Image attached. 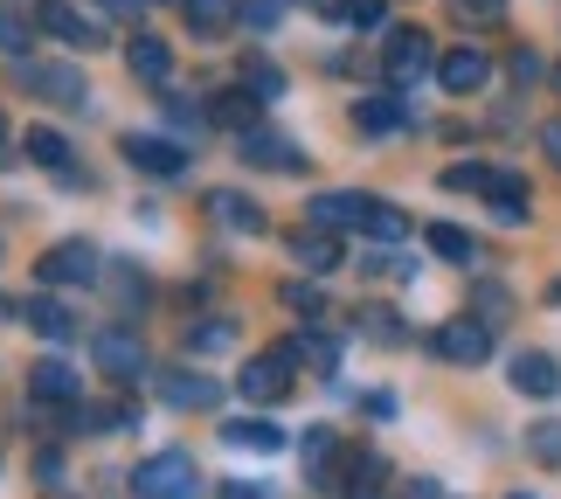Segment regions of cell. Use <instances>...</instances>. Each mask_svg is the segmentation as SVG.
<instances>
[{
	"label": "cell",
	"mask_w": 561,
	"mask_h": 499,
	"mask_svg": "<svg viewBox=\"0 0 561 499\" xmlns=\"http://www.w3.org/2000/svg\"><path fill=\"white\" fill-rule=\"evenodd\" d=\"M208 472L194 465V451H153L133 472V499H202Z\"/></svg>",
	"instance_id": "obj_1"
},
{
	"label": "cell",
	"mask_w": 561,
	"mask_h": 499,
	"mask_svg": "<svg viewBox=\"0 0 561 499\" xmlns=\"http://www.w3.org/2000/svg\"><path fill=\"white\" fill-rule=\"evenodd\" d=\"M291 367H298V340H285V347H264V354H256L243 375H236V396L243 402H285L291 396Z\"/></svg>",
	"instance_id": "obj_2"
},
{
	"label": "cell",
	"mask_w": 561,
	"mask_h": 499,
	"mask_svg": "<svg viewBox=\"0 0 561 499\" xmlns=\"http://www.w3.org/2000/svg\"><path fill=\"white\" fill-rule=\"evenodd\" d=\"M91 361L112 375L118 388H133V382H146L153 375V361H146V347H139V333H125V327H104V333H91Z\"/></svg>",
	"instance_id": "obj_3"
},
{
	"label": "cell",
	"mask_w": 561,
	"mask_h": 499,
	"mask_svg": "<svg viewBox=\"0 0 561 499\" xmlns=\"http://www.w3.org/2000/svg\"><path fill=\"white\" fill-rule=\"evenodd\" d=\"M430 70H437V56H430V35H423V29H396V35H388V49H381V77L396 83V91H416Z\"/></svg>",
	"instance_id": "obj_4"
},
{
	"label": "cell",
	"mask_w": 561,
	"mask_h": 499,
	"mask_svg": "<svg viewBox=\"0 0 561 499\" xmlns=\"http://www.w3.org/2000/svg\"><path fill=\"white\" fill-rule=\"evenodd\" d=\"M35 29L49 42H62V49H104V21L77 14L70 0H35Z\"/></svg>",
	"instance_id": "obj_5"
},
{
	"label": "cell",
	"mask_w": 561,
	"mask_h": 499,
	"mask_svg": "<svg viewBox=\"0 0 561 499\" xmlns=\"http://www.w3.org/2000/svg\"><path fill=\"white\" fill-rule=\"evenodd\" d=\"M430 354H437V361H450V367H479L485 354H492V327H485V319H444V327L437 333H430Z\"/></svg>",
	"instance_id": "obj_6"
},
{
	"label": "cell",
	"mask_w": 561,
	"mask_h": 499,
	"mask_svg": "<svg viewBox=\"0 0 561 499\" xmlns=\"http://www.w3.org/2000/svg\"><path fill=\"white\" fill-rule=\"evenodd\" d=\"M28 402H42V409H70V402H83V375L62 354H42L35 367H28Z\"/></svg>",
	"instance_id": "obj_7"
},
{
	"label": "cell",
	"mask_w": 561,
	"mask_h": 499,
	"mask_svg": "<svg viewBox=\"0 0 561 499\" xmlns=\"http://www.w3.org/2000/svg\"><path fill=\"white\" fill-rule=\"evenodd\" d=\"M42 285H91L98 277V243H83V236H62V243L35 264Z\"/></svg>",
	"instance_id": "obj_8"
},
{
	"label": "cell",
	"mask_w": 561,
	"mask_h": 499,
	"mask_svg": "<svg viewBox=\"0 0 561 499\" xmlns=\"http://www.w3.org/2000/svg\"><path fill=\"white\" fill-rule=\"evenodd\" d=\"M125 160H133L139 173H153V181H181V173L194 167V154H187V146L160 139V133H133V139H125Z\"/></svg>",
	"instance_id": "obj_9"
},
{
	"label": "cell",
	"mask_w": 561,
	"mask_h": 499,
	"mask_svg": "<svg viewBox=\"0 0 561 499\" xmlns=\"http://www.w3.org/2000/svg\"><path fill=\"white\" fill-rule=\"evenodd\" d=\"M21 83L49 104H70V112H83V98H91V83H83L70 63H21Z\"/></svg>",
	"instance_id": "obj_10"
},
{
	"label": "cell",
	"mask_w": 561,
	"mask_h": 499,
	"mask_svg": "<svg viewBox=\"0 0 561 499\" xmlns=\"http://www.w3.org/2000/svg\"><path fill=\"white\" fill-rule=\"evenodd\" d=\"M312 215V223L319 229H360V236H368V223H375V194H319V202L306 208Z\"/></svg>",
	"instance_id": "obj_11"
},
{
	"label": "cell",
	"mask_w": 561,
	"mask_h": 499,
	"mask_svg": "<svg viewBox=\"0 0 561 499\" xmlns=\"http://www.w3.org/2000/svg\"><path fill=\"white\" fill-rule=\"evenodd\" d=\"M485 77H492V56L485 49H450V56H437V83H444L450 98L485 91Z\"/></svg>",
	"instance_id": "obj_12"
},
{
	"label": "cell",
	"mask_w": 561,
	"mask_h": 499,
	"mask_svg": "<svg viewBox=\"0 0 561 499\" xmlns=\"http://www.w3.org/2000/svg\"><path fill=\"white\" fill-rule=\"evenodd\" d=\"M409 125V104L402 91H375V98H354V133H368V139H388V133H402Z\"/></svg>",
	"instance_id": "obj_13"
},
{
	"label": "cell",
	"mask_w": 561,
	"mask_h": 499,
	"mask_svg": "<svg viewBox=\"0 0 561 499\" xmlns=\"http://www.w3.org/2000/svg\"><path fill=\"white\" fill-rule=\"evenodd\" d=\"M160 388H167V402H174V409H215V402H222V382L202 375V367H167Z\"/></svg>",
	"instance_id": "obj_14"
},
{
	"label": "cell",
	"mask_w": 561,
	"mask_h": 499,
	"mask_svg": "<svg viewBox=\"0 0 561 499\" xmlns=\"http://www.w3.org/2000/svg\"><path fill=\"white\" fill-rule=\"evenodd\" d=\"M236 154H243L250 167H271V173H306V154H291V139H285V133H256V125H250Z\"/></svg>",
	"instance_id": "obj_15"
},
{
	"label": "cell",
	"mask_w": 561,
	"mask_h": 499,
	"mask_svg": "<svg viewBox=\"0 0 561 499\" xmlns=\"http://www.w3.org/2000/svg\"><path fill=\"white\" fill-rule=\"evenodd\" d=\"M208 223H222L229 236H264V208H256L250 194H236V188H215L208 194Z\"/></svg>",
	"instance_id": "obj_16"
},
{
	"label": "cell",
	"mask_w": 561,
	"mask_h": 499,
	"mask_svg": "<svg viewBox=\"0 0 561 499\" xmlns=\"http://www.w3.org/2000/svg\"><path fill=\"white\" fill-rule=\"evenodd\" d=\"M333 492H340V499H381V492H388V458H381V451H354Z\"/></svg>",
	"instance_id": "obj_17"
},
{
	"label": "cell",
	"mask_w": 561,
	"mask_h": 499,
	"mask_svg": "<svg viewBox=\"0 0 561 499\" xmlns=\"http://www.w3.org/2000/svg\"><path fill=\"white\" fill-rule=\"evenodd\" d=\"M181 21H187L202 42H222L236 21H243V0H181Z\"/></svg>",
	"instance_id": "obj_18"
},
{
	"label": "cell",
	"mask_w": 561,
	"mask_h": 499,
	"mask_svg": "<svg viewBox=\"0 0 561 499\" xmlns=\"http://www.w3.org/2000/svg\"><path fill=\"white\" fill-rule=\"evenodd\" d=\"M506 382L520 388V396H554V388H561V361H554V354H541V347H534V354H513Z\"/></svg>",
	"instance_id": "obj_19"
},
{
	"label": "cell",
	"mask_w": 561,
	"mask_h": 499,
	"mask_svg": "<svg viewBox=\"0 0 561 499\" xmlns=\"http://www.w3.org/2000/svg\"><path fill=\"white\" fill-rule=\"evenodd\" d=\"M125 70H133L139 83H167L174 77V49H167L160 35H133L125 42Z\"/></svg>",
	"instance_id": "obj_20"
},
{
	"label": "cell",
	"mask_w": 561,
	"mask_h": 499,
	"mask_svg": "<svg viewBox=\"0 0 561 499\" xmlns=\"http://www.w3.org/2000/svg\"><path fill=\"white\" fill-rule=\"evenodd\" d=\"M21 313H28V327H35L42 340H56V347L83 333V319H77L70 306H62V298H28V306H21Z\"/></svg>",
	"instance_id": "obj_21"
},
{
	"label": "cell",
	"mask_w": 561,
	"mask_h": 499,
	"mask_svg": "<svg viewBox=\"0 0 561 499\" xmlns=\"http://www.w3.org/2000/svg\"><path fill=\"white\" fill-rule=\"evenodd\" d=\"M256 112H264V91H250V83H243V91H215L208 98V118L215 125H236V133H250Z\"/></svg>",
	"instance_id": "obj_22"
},
{
	"label": "cell",
	"mask_w": 561,
	"mask_h": 499,
	"mask_svg": "<svg viewBox=\"0 0 561 499\" xmlns=\"http://www.w3.org/2000/svg\"><path fill=\"white\" fill-rule=\"evenodd\" d=\"M291 257H298V264H306L312 277H327V271L340 264V236L312 223V229H298V236H291Z\"/></svg>",
	"instance_id": "obj_23"
},
{
	"label": "cell",
	"mask_w": 561,
	"mask_h": 499,
	"mask_svg": "<svg viewBox=\"0 0 561 499\" xmlns=\"http://www.w3.org/2000/svg\"><path fill=\"white\" fill-rule=\"evenodd\" d=\"M222 444H229V451H256V458H271V451H285V430L243 417V423H222Z\"/></svg>",
	"instance_id": "obj_24"
},
{
	"label": "cell",
	"mask_w": 561,
	"mask_h": 499,
	"mask_svg": "<svg viewBox=\"0 0 561 499\" xmlns=\"http://www.w3.org/2000/svg\"><path fill=\"white\" fill-rule=\"evenodd\" d=\"M298 465H306V479H333V465H340V438L327 423H312L306 430V444H298Z\"/></svg>",
	"instance_id": "obj_25"
},
{
	"label": "cell",
	"mask_w": 561,
	"mask_h": 499,
	"mask_svg": "<svg viewBox=\"0 0 561 499\" xmlns=\"http://www.w3.org/2000/svg\"><path fill=\"white\" fill-rule=\"evenodd\" d=\"M21 154H28L35 167H49V173H70V139H62L56 125H28V139H21Z\"/></svg>",
	"instance_id": "obj_26"
},
{
	"label": "cell",
	"mask_w": 561,
	"mask_h": 499,
	"mask_svg": "<svg viewBox=\"0 0 561 499\" xmlns=\"http://www.w3.org/2000/svg\"><path fill=\"white\" fill-rule=\"evenodd\" d=\"M133 423V409L125 402H77L70 409V430H91V438H104V430H125Z\"/></svg>",
	"instance_id": "obj_27"
},
{
	"label": "cell",
	"mask_w": 561,
	"mask_h": 499,
	"mask_svg": "<svg viewBox=\"0 0 561 499\" xmlns=\"http://www.w3.org/2000/svg\"><path fill=\"white\" fill-rule=\"evenodd\" d=\"M423 243L437 250L444 264H471V257H479V243H471V236H465L458 223H430V229H423Z\"/></svg>",
	"instance_id": "obj_28"
},
{
	"label": "cell",
	"mask_w": 561,
	"mask_h": 499,
	"mask_svg": "<svg viewBox=\"0 0 561 499\" xmlns=\"http://www.w3.org/2000/svg\"><path fill=\"white\" fill-rule=\"evenodd\" d=\"M236 340V319H202V327H187V354H222Z\"/></svg>",
	"instance_id": "obj_29"
},
{
	"label": "cell",
	"mask_w": 561,
	"mask_h": 499,
	"mask_svg": "<svg viewBox=\"0 0 561 499\" xmlns=\"http://www.w3.org/2000/svg\"><path fill=\"white\" fill-rule=\"evenodd\" d=\"M492 173H500V167L465 160V167H444V188H450V194H492Z\"/></svg>",
	"instance_id": "obj_30"
},
{
	"label": "cell",
	"mask_w": 561,
	"mask_h": 499,
	"mask_svg": "<svg viewBox=\"0 0 561 499\" xmlns=\"http://www.w3.org/2000/svg\"><path fill=\"white\" fill-rule=\"evenodd\" d=\"M298 361H312L319 375H333V367H340V340H327V333H306V340H298Z\"/></svg>",
	"instance_id": "obj_31"
},
{
	"label": "cell",
	"mask_w": 561,
	"mask_h": 499,
	"mask_svg": "<svg viewBox=\"0 0 561 499\" xmlns=\"http://www.w3.org/2000/svg\"><path fill=\"white\" fill-rule=\"evenodd\" d=\"M450 14L471 29H492V21H506V0H450Z\"/></svg>",
	"instance_id": "obj_32"
},
{
	"label": "cell",
	"mask_w": 561,
	"mask_h": 499,
	"mask_svg": "<svg viewBox=\"0 0 561 499\" xmlns=\"http://www.w3.org/2000/svg\"><path fill=\"white\" fill-rule=\"evenodd\" d=\"M527 451H534L541 465H561V423H534V430H527Z\"/></svg>",
	"instance_id": "obj_33"
},
{
	"label": "cell",
	"mask_w": 561,
	"mask_h": 499,
	"mask_svg": "<svg viewBox=\"0 0 561 499\" xmlns=\"http://www.w3.org/2000/svg\"><path fill=\"white\" fill-rule=\"evenodd\" d=\"M243 83H250V91H264V98H277V91H285L277 63H264V56H250V63H243Z\"/></svg>",
	"instance_id": "obj_34"
},
{
	"label": "cell",
	"mask_w": 561,
	"mask_h": 499,
	"mask_svg": "<svg viewBox=\"0 0 561 499\" xmlns=\"http://www.w3.org/2000/svg\"><path fill=\"white\" fill-rule=\"evenodd\" d=\"M506 306H513V298H506L500 285H479V298H471V313H479L485 327H500V319H506Z\"/></svg>",
	"instance_id": "obj_35"
},
{
	"label": "cell",
	"mask_w": 561,
	"mask_h": 499,
	"mask_svg": "<svg viewBox=\"0 0 561 499\" xmlns=\"http://www.w3.org/2000/svg\"><path fill=\"white\" fill-rule=\"evenodd\" d=\"M277 298H285L291 313H306V319H319V313H327V306H319V292H312V285H285Z\"/></svg>",
	"instance_id": "obj_36"
},
{
	"label": "cell",
	"mask_w": 561,
	"mask_h": 499,
	"mask_svg": "<svg viewBox=\"0 0 561 499\" xmlns=\"http://www.w3.org/2000/svg\"><path fill=\"white\" fill-rule=\"evenodd\" d=\"M381 14H388V0H347V21H354V29H381Z\"/></svg>",
	"instance_id": "obj_37"
},
{
	"label": "cell",
	"mask_w": 561,
	"mask_h": 499,
	"mask_svg": "<svg viewBox=\"0 0 561 499\" xmlns=\"http://www.w3.org/2000/svg\"><path fill=\"white\" fill-rule=\"evenodd\" d=\"M243 21L250 29H277V0H243Z\"/></svg>",
	"instance_id": "obj_38"
},
{
	"label": "cell",
	"mask_w": 561,
	"mask_h": 499,
	"mask_svg": "<svg viewBox=\"0 0 561 499\" xmlns=\"http://www.w3.org/2000/svg\"><path fill=\"white\" fill-rule=\"evenodd\" d=\"M0 49H8V56L28 49V21H0Z\"/></svg>",
	"instance_id": "obj_39"
},
{
	"label": "cell",
	"mask_w": 561,
	"mask_h": 499,
	"mask_svg": "<svg viewBox=\"0 0 561 499\" xmlns=\"http://www.w3.org/2000/svg\"><path fill=\"white\" fill-rule=\"evenodd\" d=\"M513 77L534 83V77H541V56H534V49H513Z\"/></svg>",
	"instance_id": "obj_40"
},
{
	"label": "cell",
	"mask_w": 561,
	"mask_h": 499,
	"mask_svg": "<svg viewBox=\"0 0 561 499\" xmlns=\"http://www.w3.org/2000/svg\"><path fill=\"white\" fill-rule=\"evenodd\" d=\"M368 333L375 340H402V327H396V319H381V313H368Z\"/></svg>",
	"instance_id": "obj_41"
},
{
	"label": "cell",
	"mask_w": 561,
	"mask_h": 499,
	"mask_svg": "<svg viewBox=\"0 0 561 499\" xmlns=\"http://www.w3.org/2000/svg\"><path fill=\"white\" fill-rule=\"evenodd\" d=\"M222 499H264V486H250V479H229V486H222Z\"/></svg>",
	"instance_id": "obj_42"
},
{
	"label": "cell",
	"mask_w": 561,
	"mask_h": 499,
	"mask_svg": "<svg viewBox=\"0 0 561 499\" xmlns=\"http://www.w3.org/2000/svg\"><path fill=\"white\" fill-rule=\"evenodd\" d=\"M541 146H548V160L561 167V118H554V125H541Z\"/></svg>",
	"instance_id": "obj_43"
},
{
	"label": "cell",
	"mask_w": 561,
	"mask_h": 499,
	"mask_svg": "<svg viewBox=\"0 0 561 499\" xmlns=\"http://www.w3.org/2000/svg\"><path fill=\"white\" fill-rule=\"evenodd\" d=\"M402 499H444V492H437V479H416V486H409Z\"/></svg>",
	"instance_id": "obj_44"
},
{
	"label": "cell",
	"mask_w": 561,
	"mask_h": 499,
	"mask_svg": "<svg viewBox=\"0 0 561 499\" xmlns=\"http://www.w3.org/2000/svg\"><path fill=\"white\" fill-rule=\"evenodd\" d=\"M312 14H347V0H306Z\"/></svg>",
	"instance_id": "obj_45"
},
{
	"label": "cell",
	"mask_w": 561,
	"mask_h": 499,
	"mask_svg": "<svg viewBox=\"0 0 561 499\" xmlns=\"http://www.w3.org/2000/svg\"><path fill=\"white\" fill-rule=\"evenodd\" d=\"M554 91H561V63H554Z\"/></svg>",
	"instance_id": "obj_46"
},
{
	"label": "cell",
	"mask_w": 561,
	"mask_h": 499,
	"mask_svg": "<svg viewBox=\"0 0 561 499\" xmlns=\"http://www.w3.org/2000/svg\"><path fill=\"white\" fill-rule=\"evenodd\" d=\"M506 499H534V492H506Z\"/></svg>",
	"instance_id": "obj_47"
},
{
	"label": "cell",
	"mask_w": 561,
	"mask_h": 499,
	"mask_svg": "<svg viewBox=\"0 0 561 499\" xmlns=\"http://www.w3.org/2000/svg\"><path fill=\"white\" fill-rule=\"evenodd\" d=\"M112 8H133V0H112Z\"/></svg>",
	"instance_id": "obj_48"
}]
</instances>
